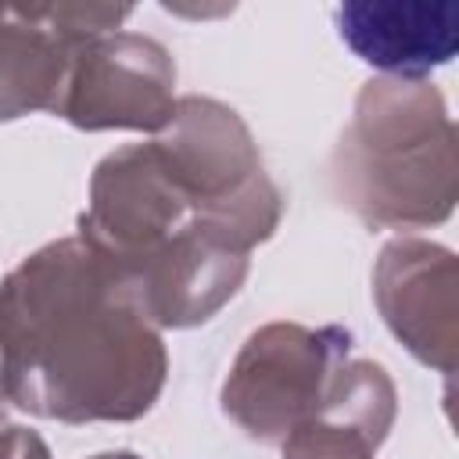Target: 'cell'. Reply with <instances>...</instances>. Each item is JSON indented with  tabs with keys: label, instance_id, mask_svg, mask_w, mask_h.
Here are the masks:
<instances>
[{
	"label": "cell",
	"instance_id": "ba28073f",
	"mask_svg": "<svg viewBox=\"0 0 459 459\" xmlns=\"http://www.w3.org/2000/svg\"><path fill=\"white\" fill-rule=\"evenodd\" d=\"M394 412L398 391L387 369L369 359L344 362L319 409L280 441L283 459H377Z\"/></svg>",
	"mask_w": 459,
	"mask_h": 459
},
{
	"label": "cell",
	"instance_id": "6da1fadb",
	"mask_svg": "<svg viewBox=\"0 0 459 459\" xmlns=\"http://www.w3.org/2000/svg\"><path fill=\"white\" fill-rule=\"evenodd\" d=\"M280 215L283 194L244 118L190 93L154 140L97 161L75 237L129 276L158 330H186L240 290Z\"/></svg>",
	"mask_w": 459,
	"mask_h": 459
},
{
	"label": "cell",
	"instance_id": "7c38bea8",
	"mask_svg": "<svg viewBox=\"0 0 459 459\" xmlns=\"http://www.w3.org/2000/svg\"><path fill=\"white\" fill-rule=\"evenodd\" d=\"M0 402H4V369H0Z\"/></svg>",
	"mask_w": 459,
	"mask_h": 459
},
{
	"label": "cell",
	"instance_id": "9c48e42d",
	"mask_svg": "<svg viewBox=\"0 0 459 459\" xmlns=\"http://www.w3.org/2000/svg\"><path fill=\"white\" fill-rule=\"evenodd\" d=\"M68 47L47 22V4L0 7V122L50 111L61 90Z\"/></svg>",
	"mask_w": 459,
	"mask_h": 459
},
{
	"label": "cell",
	"instance_id": "30bf717a",
	"mask_svg": "<svg viewBox=\"0 0 459 459\" xmlns=\"http://www.w3.org/2000/svg\"><path fill=\"white\" fill-rule=\"evenodd\" d=\"M0 459H50V448L36 430L4 423L0 427Z\"/></svg>",
	"mask_w": 459,
	"mask_h": 459
},
{
	"label": "cell",
	"instance_id": "7a4b0ae2",
	"mask_svg": "<svg viewBox=\"0 0 459 459\" xmlns=\"http://www.w3.org/2000/svg\"><path fill=\"white\" fill-rule=\"evenodd\" d=\"M4 398L57 423H133L169 377L161 330L129 276L82 237L43 244L0 280Z\"/></svg>",
	"mask_w": 459,
	"mask_h": 459
},
{
	"label": "cell",
	"instance_id": "8992f818",
	"mask_svg": "<svg viewBox=\"0 0 459 459\" xmlns=\"http://www.w3.org/2000/svg\"><path fill=\"white\" fill-rule=\"evenodd\" d=\"M373 298L387 330L405 351L437 369H455L459 348V269L441 244L398 237L373 265Z\"/></svg>",
	"mask_w": 459,
	"mask_h": 459
},
{
	"label": "cell",
	"instance_id": "8fae6325",
	"mask_svg": "<svg viewBox=\"0 0 459 459\" xmlns=\"http://www.w3.org/2000/svg\"><path fill=\"white\" fill-rule=\"evenodd\" d=\"M90 459H143V455H136V452H129V448H115V452H97V455H90Z\"/></svg>",
	"mask_w": 459,
	"mask_h": 459
},
{
	"label": "cell",
	"instance_id": "277c9868",
	"mask_svg": "<svg viewBox=\"0 0 459 459\" xmlns=\"http://www.w3.org/2000/svg\"><path fill=\"white\" fill-rule=\"evenodd\" d=\"M348 351L351 330L337 323H265L247 333L222 380V412L247 437L280 445L319 409L330 380L348 362Z\"/></svg>",
	"mask_w": 459,
	"mask_h": 459
},
{
	"label": "cell",
	"instance_id": "5b68a950",
	"mask_svg": "<svg viewBox=\"0 0 459 459\" xmlns=\"http://www.w3.org/2000/svg\"><path fill=\"white\" fill-rule=\"evenodd\" d=\"M176 111L172 54L136 32H104L68 47L65 75L50 115L75 129L158 133Z\"/></svg>",
	"mask_w": 459,
	"mask_h": 459
},
{
	"label": "cell",
	"instance_id": "3957f363",
	"mask_svg": "<svg viewBox=\"0 0 459 459\" xmlns=\"http://www.w3.org/2000/svg\"><path fill=\"white\" fill-rule=\"evenodd\" d=\"M337 201L373 230H430L459 197L455 126L427 79H369L333 154Z\"/></svg>",
	"mask_w": 459,
	"mask_h": 459
},
{
	"label": "cell",
	"instance_id": "52a82bcc",
	"mask_svg": "<svg viewBox=\"0 0 459 459\" xmlns=\"http://www.w3.org/2000/svg\"><path fill=\"white\" fill-rule=\"evenodd\" d=\"M337 32L351 54L391 79H423L459 50V4L452 0H348Z\"/></svg>",
	"mask_w": 459,
	"mask_h": 459
}]
</instances>
